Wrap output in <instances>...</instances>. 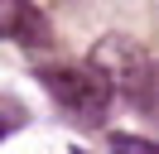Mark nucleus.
I'll return each mask as SVG.
<instances>
[{"instance_id":"nucleus-3","label":"nucleus","mask_w":159,"mask_h":154,"mask_svg":"<svg viewBox=\"0 0 159 154\" xmlns=\"http://www.w3.org/2000/svg\"><path fill=\"white\" fill-rule=\"evenodd\" d=\"M5 34H10L15 43H24V48H48L53 43L48 15H43L39 5H29V0H15V5L5 10Z\"/></svg>"},{"instance_id":"nucleus-1","label":"nucleus","mask_w":159,"mask_h":154,"mask_svg":"<svg viewBox=\"0 0 159 154\" xmlns=\"http://www.w3.org/2000/svg\"><path fill=\"white\" fill-rule=\"evenodd\" d=\"M39 82H43V92H48L63 111H72L77 120H92V125L106 116L111 96H116V87H111L97 67H43Z\"/></svg>"},{"instance_id":"nucleus-6","label":"nucleus","mask_w":159,"mask_h":154,"mask_svg":"<svg viewBox=\"0 0 159 154\" xmlns=\"http://www.w3.org/2000/svg\"><path fill=\"white\" fill-rule=\"evenodd\" d=\"M20 120H24V106H20V101H5V130L20 125Z\"/></svg>"},{"instance_id":"nucleus-4","label":"nucleus","mask_w":159,"mask_h":154,"mask_svg":"<svg viewBox=\"0 0 159 154\" xmlns=\"http://www.w3.org/2000/svg\"><path fill=\"white\" fill-rule=\"evenodd\" d=\"M111 154H159V144L145 140V135H125V130H116V135H111Z\"/></svg>"},{"instance_id":"nucleus-2","label":"nucleus","mask_w":159,"mask_h":154,"mask_svg":"<svg viewBox=\"0 0 159 154\" xmlns=\"http://www.w3.org/2000/svg\"><path fill=\"white\" fill-rule=\"evenodd\" d=\"M87 67H97L101 77H106L111 87H116L120 96H130V101H140V92H145V77H149V58L140 43H130L125 34H106L97 48H92Z\"/></svg>"},{"instance_id":"nucleus-5","label":"nucleus","mask_w":159,"mask_h":154,"mask_svg":"<svg viewBox=\"0 0 159 154\" xmlns=\"http://www.w3.org/2000/svg\"><path fill=\"white\" fill-rule=\"evenodd\" d=\"M140 111H145V116H154V120H159V63L154 67H149V77H145V92H140Z\"/></svg>"}]
</instances>
